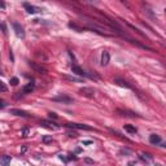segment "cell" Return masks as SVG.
<instances>
[{
  "label": "cell",
  "mask_w": 166,
  "mask_h": 166,
  "mask_svg": "<svg viewBox=\"0 0 166 166\" xmlns=\"http://www.w3.org/2000/svg\"><path fill=\"white\" fill-rule=\"evenodd\" d=\"M65 126L66 127H69V129H75V130H87V131L94 130L92 127H90V126L83 125V123H66Z\"/></svg>",
  "instance_id": "cell-1"
},
{
  "label": "cell",
  "mask_w": 166,
  "mask_h": 166,
  "mask_svg": "<svg viewBox=\"0 0 166 166\" xmlns=\"http://www.w3.org/2000/svg\"><path fill=\"white\" fill-rule=\"evenodd\" d=\"M13 30H14V33H16V35L18 38H21V39L25 38V30H23V27L19 25V23L13 22Z\"/></svg>",
  "instance_id": "cell-2"
},
{
  "label": "cell",
  "mask_w": 166,
  "mask_h": 166,
  "mask_svg": "<svg viewBox=\"0 0 166 166\" xmlns=\"http://www.w3.org/2000/svg\"><path fill=\"white\" fill-rule=\"evenodd\" d=\"M53 101H57V102H62V104H71L73 99L69 96H65V95H60V96H55L52 97Z\"/></svg>",
  "instance_id": "cell-3"
},
{
  "label": "cell",
  "mask_w": 166,
  "mask_h": 166,
  "mask_svg": "<svg viewBox=\"0 0 166 166\" xmlns=\"http://www.w3.org/2000/svg\"><path fill=\"white\" fill-rule=\"evenodd\" d=\"M29 65H30L36 73H40V74H46V73H47V69H46V67H43L42 65H38L36 62H29Z\"/></svg>",
  "instance_id": "cell-4"
},
{
  "label": "cell",
  "mask_w": 166,
  "mask_h": 166,
  "mask_svg": "<svg viewBox=\"0 0 166 166\" xmlns=\"http://www.w3.org/2000/svg\"><path fill=\"white\" fill-rule=\"evenodd\" d=\"M79 94L82 96H86V97H94V90L92 88H88V87H83V88L79 90Z\"/></svg>",
  "instance_id": "cell-5"
},
{
  "label": "cell",
  "mask_w": 166,
  "mask_h": 166,
  "mask_svg": "<svg viewBox=\"0 0 166 166\" xmlns=\"http://www.w3.org/2000/svg\"><path fill=\"white\" fill-rule=\"evenodd\" d=\"M25 9L27 11V13H30V14H35V13H40L42 12V9L40 8H38L35 5H30V4H25Z\"/></svg>",
  "instance_id": "cell-6"
},
{
  "label": "cell",
  "mask_w": 166,
  "mask_h": 166,
  "mask_svg": "<svg viewBox=\"0 0 166 166\" xmlns=\"http://www.w3.org/2000/svg\"><path fill=\"white\" fill-rule=\"evenodd\" d=\"M11 113L14 114V116H18V117H23V118H30V117H31L30 114L27 113V112L21 110V109H12Z\"/></svg>",
  "instance_id": "cell-7"
},
{
  "label": "cell",
  "mask_w": 166,
  "mask_h": 166,
  "mask_svg": "<svg viewBox=\"0 0 166 166\" xmlns=\"http://www.w3.org/2000/svg\"><path fill=\"white\" fill-rule=\"evenodd\" d=\"M109 60H110V55L108 51H104L101 53V66H106L109 64Z\"/></svg>",
  "instance_id": "cell-8"
},
{
  "label": "cell",
  "mask_w": 166,
  "mask_h": 166,
  "mask_svg": "<svg viewBox=\"0 0 166 166\" xmlns=\"http://www.w3.org/2000/svg\"><path fill=\"white\" fill-rule=\"evenodd\" d=\"M71 70H73V73H74V74L79 75V77H88V74H87V73H85V70H83L82 67L77 66V65L73 66V67H71Z\"/></svg>",
  "instance_id": "cell-9"
},
{
  "label": "cell",
  "mask_w": 166,
  "mask_h": 166,
  "mask_svg": "<svg viewBox=\"0 0 166 166\" xmlns=\"http://www.w3.org/2000/svg\"><path fill=\"white\" fill-rule=\"evenodd\" d=\"M149 143L150 144H153V145H157L161 143V136L157 135V134H152L149 136Z\"/></svg>",
  "instance_id": "cell-10"
},
{
  "label": "cell",
  "mask_w": 166,
  "mask_h": 166,
  "mask_svg": "<svg viewBox=\"0 0 166 166\" xmlns=\"http://www.w3.org/2000/svg\"><path fill=\"white\" fill-rule=\"evenodd\" d=\"M35 88V83L34 82H30V83H27V85L22 88V94H30V92Z\"/></svg>",
  "instance_id": "cell-11"
},
{
  "label": "cell",
  "mask_w": 166,
  "mask_h": 166,
  "mask_svg": "<svg viewBox=\"0 0 166 166\" xmlns=\"http://www.w3.org/2000/svg\"><path fill=\"white\" fill-rule=\"evenodd\" d=\"M40 126H42V127H46V129H50V130H57V126H55V123H53V122L42 121Z\"/></svg>",
  "instance_id": "cell-12"
},
{
  "label": "cell",
  "mask_w": 166,
  "mask_h": 166,
  "mask_svg": "<svg viewBox=\"0 0 166 166\" xmlns=\"http://www.w3.org/2000/svg\"><path fill=\"white\" fill-rule=\"evenodd\" d=\"M139 157H140L141 161H144V162H147V164L152 162V160H153V158H152V156L148 154V153H140Z\"/></svg>",
  "instance_id": "cell-13"
},
{
  "label": "cell",
  "mask_w": 166,
  "mask_h": 166,
  "mask_svg": "<svg viewBox=\"0 0 166 166\" xmlns=\"http://www.w3.org/2000/svg\"><path fill=\"white\" fill-rule=\"evenodd\" d=\"M114 83H117L118 86L121 87H126V88H131V86L129 85L127 82H125V81H122V79H114Z\"/></svg>",
  "instance_id": "cell-14"
},
{
  "label": "cell",
  "mask_w": 166,
  "mask_h": 166,
  "mask_svg": "<svg viewBox=\"0 0 166 166\" xmlns=\"http://www.w3.org/2000/svg\"><path fill=\"white\" fill-rule=\"evenodd\" d=\"M117 112H118V113H122L121 116H126V117H138V114H136V113H133V112H127V110H121V109H118Z\"/></svg>",
  "instance_id": "cell-15"
},
{
  "label": "cell",
  "mask_w": 166,
  "mask_h": 166,
  "mask_svg": "<svg viewBox=\"0 0 166 166\" xmlns=\"http://www.w3.org/2000/svg\"><path fill=\"white\" fill-rule=\"evenodd\" d=\"M125 130L127 131L130 134H136L138 133V130H136L135 126H131V125H125Z\"/></svg>",
  "instance_id": "cell-16"
},
{
  "label": "cell",
  "mask_w": 166,
  "mask_h": 166,
  "mask_svg": "<svg viewBox=\"0 0 166 166\" xmlns=\"http://www.w3.org/2000/svg\"><path fill=\"white\" fill-rule=\"evenodd\" d=\"M11 156H3L2 158H0V164H3V165H8V164H11Z\"/></svg>",
  "instance_id": "cell-17"
},
{
  "label": "cell",
  "mask_w": 166,
  "mask_h": 166,
  "mask_svg": "<svg viewBox=\"0 0 166 166\" xmlns=\"http://www.w3.org/2000/svg\"><path fill=\"white\" fill-rule=\"evenodd\" d=\"M52 140H53V138H52L51 135H46V136H43V139H42V141H43V143H44V144H47V143H51Z\"/></svg>",
  "instance_id": "cell-18"
},
{
  "label": "cell",
  "mask_w": 166,
  "mask_h": 166,
  "mask_svg": "<svg viewBox=\"0 0 166 166\" xmlns=\"http://www.w3.org/2000/svg\"><path fill=\"white\" fill-rule=\"evenodd\" d=\"M11 85H12V86H17V85H18V78H16V77L11 78Z\"/></svg>",
  "instance_id": "cell-19"
},
{
  "label": "cell",
  "mask_w": 166,
  "mask_h": 166,
  "mask_svg": "<svg viewBox=\"0 0 166 166\" xmlns=\"http://www.w3.org/2000/svg\"><path fill=\"white\" fill-rule=\"evenodd\" d=\"M5 91H7V86L0 81V92H5Z\"/></svg>",
  "instance_id": "cell-20"
},
{
  "label": "cell",
  "mask_w": 166,
  "mask_h": 166,
  "mask_svg": "<svg viewBox=\"0 0 166 166\" xmlns=\"http://www.w3.org/2000/svg\"><path fill=\"white\" fill-rule=\"evenodd\" d=\"M82 2H85L87 4H97V0H82Z\"/></svg>",
  "instance_id": "cell-21"
},
{
  "label": "cell",
  "mask_w": 166,
  "mask_h": 166,
  "mask_svg": "<svg viewBox=\"0 0 166 166\" xmlns=\"http://www.w3.org/2000/svg\"><path fill=\"white\" fill-rule=\"evenodd\" d=\"M0 27L3 29V33H4V34H7V27H5V25H4V23H0Z\"/></svg>",
  "instance_id": "cell-22"
},
{
  "label": "cell",
  "mask_w": 166,
  "mask_h": 166,
  "mask_svg": "<svg viewBox=\"0 0 166 166\" xmlns=\"http://www.w3.org/2000/svg\"><path fill=\"white\" fill-rule=\"evenodd\" d=\"M4 106H5V102H4L2 99H0V109H2V108H4Z\"/></svg>",
  "instance_id": "cell-23"
},
{
  "label": "cell",
  "mask_w": 166,
  "mask_h": 166,
  "mask_svg": "<svg viewBox=\"0 0 166 166\" xmlns=\"http://www.w3.org/2000/svg\"><path fill=\"white\" fill-rule=\"evenodd\" d=\"M27 133H29V130H27V129H25V130L22 131V136H27Z\"/></svg>",
  "instance_id": "cell-24"
},
{
  "label": "cell",
  "mask_w": 166,
  "mask_h": 166,
  "mask_svg": "<svg viewBox=\"0 0 166 166\" xmlns=\"http://www.w3.org/2000/svg\"><path fill=\"white\" fill-rule=\"evenodd\" d=\"M50 117H51V118H57V116H56V113H50Z\"/></svg>",
  "instance_id": "cell-25"
},
{
  "label": "cell",
  "mask_w": 166,
  "mask_h": 166,
  "mask_svg": "<svg viewBox=\"0 0 166 166\" xmlns=\"http://www.w3.org/2000/svg\"><path fill=\"white\" fill-rule=\"evenodd\" d=\"M92 141L91 140H85V141H82V144H91Z\"/></svg>",
  "instance_id": "cell-26"
},
{
  "label": "cell",
  "mask_w": 166,
  "mask_h": 166,
  "mask_svg": "<svg viewBox=\"0 0 166 166\" xmlns=\"http://www.w3.org/2000/svg\"><path fill=\"white\" fill-rule=\"evenodd\" d=\"M0 7H2V8H5V4H4L3 0H0Z\"/></svg>",
  "instance_id": "cell-27"
},
{
  "label": "cell",
  "mask_w": 166,
  "mask_h": 166,
  "mask_svg": "<svg viewBox=\"0 0 166 166\" xmlns=\"http://www.w3.org/2000/svg\"><path fill=\"white\" fill-rule=\"evenodd\" d=\"M121 153H130V150H129V149H122Z\"/></svg>",
  "instance_id": "cell-28"
}]
</instances>
